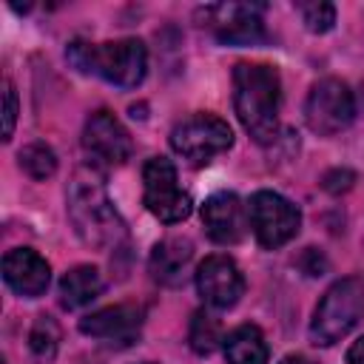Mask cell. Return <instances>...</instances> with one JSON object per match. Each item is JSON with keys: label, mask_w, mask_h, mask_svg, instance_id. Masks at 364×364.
Listing matches in <instances>:
<instances>
[{"label": "cell", "mask_w": 364, "mask_h": 364, "mask_svg": "<svg viewBox=\"0 0 364 364\" xmlns=\"http://www.w3.org/2000/svg\"><path fill=\"white\" fill-rule=\"evenodd\" d=\"M65 60L77 71L94 74L117 88H136L148 74V48L136 37H122L108 43L74 40L65 48Z\"/></svg>", "instance_id": "cell-3"}, {"label": "cell", "mask_w": 364, "mask_h": 364, "mask_svg": "<svg viewBox=\"0 0 364 364\" xmlns=\"http://www.w3.org/2000/svg\"><path fill=\"white\" fill-rule=\"evenodd\" d=\"M279 364H316V361H313V358H307V355H299V353H296V355H287V358H282Z\"/></svg>", "instance_id": "cell-26"}, {"label": "cell", "mask_w": 364, "mask_h": 364, "mask_svg": "<svg viewBox=\"0 0 364 364\" xmlns=\"http://www.w3.org/2000/svg\"><path fill=\"white\" fill-rule=\"evenodd\" d=\"M299 267H301L307 276H324V270H327V259H324L316 247H304V253L299 256Z\"/></svg>", "instance_id": "cell-24"}, {"label": "cell", "mask_w": 364, "mask_h": 364, "mask_svg": "<svg viewBox=\"0 0 364 364\" xmlns=\"http://www.w3.org/2000/svg\"><path fill=\"white\" fill-rule=\"evenodd\" d=\"M17 162H20L23 173H28L34 182L48 179V176H54V171H57V156H54V151H51L48 145H43V142H31V145L20 148Z\"/></svg>", "instance_id": "cell-20"}, {"label": "cell", "mask_w": 364, "mask_h": 364, "mask_svg": "<svg viewBox=\"0 0 364 364\" xmlns=\"http://www.w3.org/2000/svg\"><path fill=\"white\" fill-rule=\"evenodd\" d=\"M60 347V327L51 316H37L31 330H28V350L37 364H51Z\"/></svg>", "instance_id": "cell-19"}, {"label": "cell", "mask_w": 364, "mask_h": 364, "mask_svg": "<svg viewBox=\"0 0 364 364\" xmlns=\"http://www.w3.org/2000/svg\"><path fill=\"white\" fill-rule=\"evenodd\" d=\"M105 287V279L97 267L91 264H77L71 270L63 273L60 279V304L65 310H80L85 304H91Z\"/></svg>", "instance_id": "cell-16"}, {"label": "cell", "mask_w": 364, "mask_h": 364, "mask_svg": "<svg viewBox=\"0 0 364 364\" xmlns=\"http://www.w3.org/2000/svg\"><path fill=\"white\" fill-rule=\"evenodd\" d=\"M296 9L301 11L304 28L313 31V34H324V31H330L333 23H336V9H333V3H324V0H318V3H296Z\"/></svg>", "instance_id": "cell-21"}, {"label": "cell", "mask_w": 364, "mask_h": 364, "mask_svg": "<svg viewBox=\"0 0 364 364\" xmlns=\"http://www.w3.org/2000/svg\"><path fill=\"white\" fill-rule=\"evenodd\" d=\"M205 26L225 46H256L267 37L259 6H245V3L208 6L205 9Z\"/></svg>", "instance_id": "cell-10"}, {"label": "cell", "mask_w": 364, "mask_h": 364, "mask_svg": "<svg viewBox=\"0 0 364 364\" xmlns=\"http://www.w3.org/2000/svg\"><path fill=\"white\" fill-rule=\"evenodd\" d=\"M14 122H17V91L11 80H6L3 82V139H11Z\"/></svg>", "instance_id": "cell-22"}, {"label": "cell", "mask_w": 364, "mask_h": 364, "mask_svg": "<svg viewBox=\"0 0 364 364\" xmlns=\"http://www.w3.org/2000/svg\"><path fill=\"white\" fill-rule=\"evenodd\" d=\"M347 364H364V336L350 344V350H347Z\"/></svg>", "instance_id": "cell-25"}, {"label": "cell", "mask_w": 364, "mask_h": 364, "mask_svg": "<svg viewBox=\"0 0 364 364\" xmlns=\"http://www.w3.org/2000/svg\"><path fill=\"white\" fill-rule=\"evenodd\" d=\"M202 225H205V233L216 245H236V242H242V236L247 230V208L242 205V199L236 193L219 191L205 199Z\"/></svg>", "instance_id": "cell-12"}, {"label": "cell", "mask_w": 364, "mask_h": 364, "mask_svg": "<svg viewBox=\"0 0 364 364\" xmlns=\"http://www.w3.org/2000/svg\"><path fill=\"white\" fill-rule=\"evenodd\" d=\"M233 145L230 125L216 114H193L173 125L171 148L191 165H205Z\"/></svg>", "instance_id": "cell-7"}, {"label": "cell", "mask_w": 364, "mask_h": 364, "mask_svg": "<svg viewBox=\"0 0 364 364\" xmlns=\"http://www.w3.org/2000/svg\"><path fill=\"white\" fill-rule=\"evenodd\" d=\"M82 148L97 165H125L134 154V139L111 111L100 108L85 119Z\"/></svg>", "instance_id": "cell-9"}, {"label": "cell", "mask_w": 364, "mask_h": 364, "mask_svg": "<svg viewBox=\"0 0 364 364\" xmlns=\"http://www.w3.org/2000/svg\"><path fill=\"white\" fill-rule=\"evenodd\" d=\"M364 318V276L333 282L318 299L310 318V338L318 347H333Z\"/></svg>", "instance_id": "cell-4"}, {"label": "cell", "mask_w": 364, "mask_h": 364, "mask_svg": "<svg viewBox=\"0 0 364 364\" xmlns=\"http://www.w3.org/2000/svg\"><path fill=\"white\" fill-rule=\"evenodd\" d=\"M142 364H154V361H142Z\"/></svg>", "instance_id": "cell-27"}, {"label": "cell", "mask_w": 364, "mask_h": 364, "mask_svg": "<svg viewBox=\"0 0 364 364\" xmlns=\"http://www.w3.org/2000/svg\"><path fill=\"white\" fill-rule=\"evenodd\" d=\"M233 108L242 128L267 145L279 134L282 111V80L267 63H239L233 68Z\"/></svg>", "instance_id": "cell-2"}, {"label": "cell", "mask_w": 364, "mask_h": 364, "mask_svg": "<svg viewBox=\"0 0 364 364\" xmlns=\"http://www.w3.org/2000/svg\"><path fill=\"white\" fill-rule=\"evenodd\" d=\"M142 202L165 225H176L191 216V196L179 188L176 168L168 156H151L142 165Z\"/></svg>", "instance_id": "cell-5"}, {"label": "cell", "mask_w": 364, "mask_h": 364, "mask_svg": "<svg viewBox=\"0 0 364 364\" xmlns=\"http://www.w3.org/2000/svg\"><path fill=\"white\" fill-rule=\"evenodd\" d=\"M353 182H355V173H353L350 168H333V171H327V173H324L321 188H324L327 193L338 196V193L350 191V188H353Z\"/></svg>", "instance_id": "cell-23"}, {"label": "cell", "mask_w": 364, "mask_h": 364, "mask_svg": "<svg viewBox=\"0 0 364 364\" xmlns=\"http://www.w3.org/2000/svg\"><path fill=\"white\" fill-rule=\"evenodd\" d=\"M3 279L6 284L26 299H37L48 290L51 282V267L48 262L31 250V247H11L3 256Z\"/></svg>", "instance_id": "cell-14"}, {"label": "cell", "mask_w": 364, "mask_h": 364, "mask_svg": "<svg viewBox=\"0 0 364 364\" xmlns=\"http://www.w3.org/2000/svg\"><path fill=\"white\" fill-rule=\"evenodd\" d=\"M193 279H196V290L205 299V304L216 310H230L245 293V276L239 264L222 253H213L205 262H199Z\"/></svg>", "instance_id": "cell-11"}, {"label": "cell", "mask_w": 364, "mask_h": 364, "mask_svg": "<svg viewBox=\"0 0 364 364\" xmlns=\"http://www.w3.org/2000/svg\"><path fill=\"white\" fill-rule=\"evenodd\" d=\"M193 259V245L185 236H168L162 242L154 245L151 259H148V270L154 276V282L165 284V287H179L188 276Z\"/></svg>", "instance_id": "cell-15"}, {"label": "cell", "mask_w": 364, "mask_h": 364, "mask_svg": "<svg viewBox=\"0 0 364 364\" xmlns=\"http://www.w3.org/2000/svg\"><path fill=\"white\" fill-rule=\"evenodd\" d=\"M247 225L262 247L276 250L299 233L301 210L276 191H256L247 202Z\"/></svg>", "instance_id": "cell-8"}, {"label": "cell", "mask_w": 364, "mask_h": 364, "mask_svg": "<svg viewBox=\"0 0 364 364\" xmlns=\"http://www.w3.org/2000/svg\"><path fill=\"white\" fill-rule=\"evenodd\" d=\"M139 327H142V313L131 304H111L80 318V333L119 347L134 344L139 338Z\"/></svg>", "instance_id": "cell-13"}, {"label": "cell", "mask_w": 364, "mask_h": 364, "mask_svg": "<svg viewBox=\"0 0 364 364\" xmlns=\"http://www.w3.org/2000/svg\"><path fill=\"white\" fill-rule=\"evenodd\" d=\"M222 350L228 364H267L270 358L267 341L256 324H242L230 330L222 341Z\"/></svg>", "instance_id": "cell-17"}, {"label": "cell", "mask_w": 364, "mask_h": 364, "mask_svg": "<svg viewBox=\"0 0 364 364\" xmlns=\"http://www.w3.org/2000/svg\"><path fill=\"white\" fill-rule=\"evenodd\" d=\"M65 210L68 219L74 225V233L82 239V245L94 247V250H117L128 230L125 222L119 216V210L114 208L102 173L91 165L77 168V173L68 182L65 191Z\"/></svg>", "instance_id": "cell-1"}, {"label": "cell", "mask_w": 364, "mask_h": 364, "mask_svg": "<svg viewBox=\"0 0 364 364\" xmlns=\"http://www.w3.org/2000/svg\"><path fill=\"white\" fill-rule=\"evenodd\" d=\"M225 341L222 336V324L213 313L208 310H196L191 316V327H188V344L196 355H210L219 344Z\"/></svg>", "instance_id": "cell-18"}, {"label": "cell", "mask_w": 364, "mask_h": 364, "mask_svg": "<svg viewBox=\"0 0 364 364\" xmlns=\"http://www.w3.org/2000/svg\"><path fill=\"white\" fill-rule=\"evenodd\" d=\"M307 128L318 136H336L355 119V97L347 82L336 77H324L313 82L304 100Z\"/></svg>", "instance_id": "cell-6"}]
</instances>
